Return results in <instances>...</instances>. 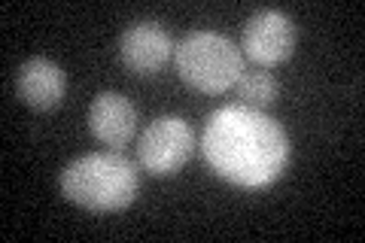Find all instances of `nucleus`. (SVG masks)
<instances>
[{
  "mask_svg": "<svg viewBox=\"0 0 365 243\" xmlns=\"http://www.w3.org/2000/svg\"><path fill=\"white\" fill-rule=\"evenodd\" d=\"M201 152L232 186L265 189L289 165V137L262 110L228 103L204 122Z\"/></svg>",
  "mask_w": 365,
  "mask_h": 243,
  "instance_id": "f257e3e1",
  "label": "nucleus"
},
{
  "mask_svg": "<svg viewBox=\"0 0 365 243\" xmlns=\"http://www.w3.org/2000/svg\"><path fill=\"white\" fill-rule=\"evenodd\" d=\"M61 195L91 213L125 210L140 192V173L119 149L79 155L61 170Z\"/></svg>",
  "mask_w": 365,
  "mask_h": 243,
  "instance_id": "f03ea898",
  "label": "nucleus"
},
{
  "mask_svg": "<svg viewBox=\"0 0 365 243\" xmlns=\"http://www.w3.org/2000/svg\"><path fill=\"white\" fill-rule=\"evenodd\" d=\"M177 73L204 95H222L244 76V52L216 31H192L174 46Z\"/></svg>",
  "mask_w": 365,
  "mask_h": 243,
  "instance_id": "7ed1b4c3",
  "label": "nucleus"
},
{
  "mask_svg": "<svg viewBox=\"0 0 365 243\" xmlns=\"http://www.w3.org/2000/svg\"><path fill=\"white\" fill-rule=\"evenodd\" d=\"M195 152V134L189 122L177 115H162L150 122L137 137V161L153 177H174Z\"/></svg>",
  "mask_w": 365,
  "mask_h": 243,
  "instance_id": "20e7f679",
  "label": "nucleus"
},
{
  "mask_svg": "<svg viewBox=\"0 0 365 243\" xmlns=\"http://www.w3.org/2000/svg\"><path fill=\"white\" fill-rule=\"evenodd\" d=\"M295 43H299V31H295L292 19L280 9H259L247 19L241 33L244 55L259 67L283 64L295 52Z\"/></svg>",
  "mask_w": 365,
  "mask_h": 243,
  "instance_id": "39448f33",
  "label": "nucleus"
},
{
  "mask_svg": "<svg viewBox=\"0 0 365 243\" xmlns=\"http://www.w3.org/2000/svg\"><path fill=\"white\" fill-rule=\"evenodd\" d=\"M119 55L137 76H153L174 58V40L162 21H134L122 33Z\"/></svg>",
  "mask_w": 365,
  "mask_h": 243,
  "instance_id": "423d86ee",
  "label": "nucleus"
},
{
  "mask_svg": "<svg viewBox=\"0 0 365 243\" xmlns=\"http://www.w3.org/2000/svg\"><path fill=\"white\" fill-rule=\"evenodd\" d=\"M88 128L101 143H107L110 149H122L134 140L137 107L119 91H101L88 107Z\"/></svg>",
  "mask_w": 365,
  "mask_h": 243,
  "instance_id": "0eeeda50",
  "label": "nucleus"
},
{
  "mask_svg": "<svg viewBox=\"0 0 365 243\" xmlns=\"http://www.w3.org/2000/svg\"><path fill=\"white\" fill-rule=\"evenodd\" d=\"M67 76L49 58H28L16 73V95L28 103L31 110H55L64 100Z\"/></svg>",
  "mask_w": 365,
  "mask_h": 243,
  "instance_id": "6e6552de",
  "label": "nucleus"
},
{
  "mask_svg": "<svg viewBox=\"0 0 365 243\" xmlns=\"http://www.w3.org/2000/svg\"><path fill=\"white\" fill-rule=\"evenodd\" d=\"M235 88H237V95H241V100L253 110L268 107V103H274V98H277V79H274L265 67L250 71V73L244 71V76L237 79Z\"/></svg>",
  "mask_w": 365,
  "mask_h": 243,
  "instance_id": "1a4fd4ad",
  "label": "nucleus"
}]
</instances>
